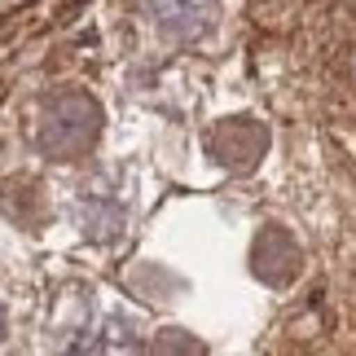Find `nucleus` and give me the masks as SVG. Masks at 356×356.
I'll list each match as a JSON object with an SVG mask.
<instances>
[{
    "label": "nucleus",
    "instance_id": "1",
    "mask_svg": "<svg viewBox=\"0 0 356 356\" xmlns=\"http://www.w3.org/2000/svg\"><path fill=\"white\" fill-rule=\"evenodd\" d=\"M97 132H102V111L88 92H62V97H53L44 106V115H40V128H35L40 149L53 159H79L97 141Z\"/></svg>",
    "mask_w": 356,
    "mask_h": 356
},
{
    "label": "nucleus",
    "instance_id": "2",
    "mask_svg": "<svg viewBox=\"0 0 356 356\" xmlns=\"http://www.w3.org/2000/svg\"><path fill=\"white\" fill-rule=\"evenodd\" d=\"M268 149V132L255 119H225L207 132V154L229 172H251Z\"/></svg>",
    "mask_w": 356,
    "mask_h": 356
},
{
    "label": "nucleus",
    "instance_id": "3",
    "mask_svg": "<svg viewBox=\"0 0 356 356\" xmlns=\"http://www.w3.org/2000/svg\"><path fill=\"white\" fill-rule=\"evenodd\" d=\"M299 264H304V255H299V242L286 234V229L277 225H268V229H259L255 242H251V268H255V277L264 282V286H291L299 277Z\"/></svg>",
    "mask_w": 356,
    "mask_h": 356
},
{
    "label": "nucleus",
    "instance_id": "4",
    "mask_svg": "<svg viewBox=\"0 0 356 356\" xmlns=\"http://www.w3.org/2000/svg\"><path fill=\"white\" fill-rule=\"evenodd\" d=\"M149 13L163 31L172 35H202L216 26V13H220V0H149Z\"/></svg>",
    "mask_w": 356,
    "mask_h": 356
},
{
    "label": "nucleus",
    "instance_id": "5",
    "mask_svg": "<svg viewBox=\"0 0 356 356\" xmlns=\"http://www.w3.org/2000/svg\"><path fill=\"white\" fill-rule=\"evenodd\" d=\"M0 334H5V312H0Z\"/></svg>",
    "mask_w": 356,
    "mask_h": 356
}]
</instances>
